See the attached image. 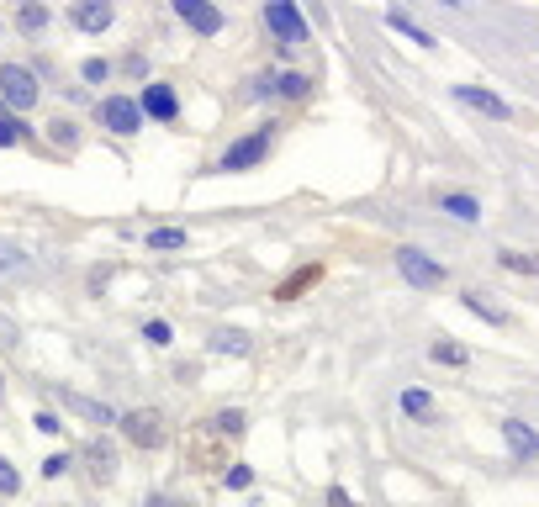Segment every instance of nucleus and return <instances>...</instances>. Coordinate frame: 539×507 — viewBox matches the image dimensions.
Wrapping results in <instances>:
<instances>
[{"mask_svg": "<svg viewBox=\"0 0 539 507\" xmlns=\"http://www.w3.org/2000/svg\"><path fill=\"white\" fill-rule=\"evenodd\" d=\"M265 22H270L275 37H281V48H302V43H307V22H302V11H296L291 0H270V6H265Z\"/></svg>", "mask_w": 539, "mask_h": 507, "instance_id": "obj_3", "label": "nucleus"}, {"mask_svg": "<svg viewBox=\"0 0 539 507\" xmlns=\"http://www.w3.org/2000/svg\"><path fill=\"white\" fill-rule=\"evenodd\" d=\"M0 492H6V497H16V492H22V476H16L6 460H0Z\"/></svg>", "mask_w": 539, "mask_h": 507, "instance_id": "obj_20", "label": "nucleus"}, {"mask_svg": "<svg viewBox=\"0 0 539 507\" xmlns=\"http://www.w3.org/2000/svg\"><path fill=\"white\" fill-rule=\"evenodd\" d=\"M503 265H508V270H534V275H539V259H524V254H503Z\"/></svg>", "mask_w": 539, "mask_h": 507, "instance_id": "obj_25", "label": "nucleus"}, {"mask_svg": "<svg viewBox=\"0 0 539 507\" xmlns=\"http://www.w3.org/2000/svg\"><path fill=\"white\" fill-rule=\"evenodd\" d=\"M16 138H22V122L0 117V148H6V143H16Z\"/></svg>", "mask_w": 539, "mask_h": 507, "instance_id": "obj_23", "label": "nucleus"}, {"mask_svg": "<svg viewBox=\"0 0 539 507\" xmlns=\"http://www.w3.org/2000/svg\"><path fill=\"white\" fill-rule=\"evenodd\" d=\"M439 206H444V212H455L460 222H476V217H481V206H476L471 196H444Z\"/></svg>", "mask_w": 539, "mask_h": 507, "instance_id": "obj_14", "label": "nucleus"}, {"mask_svg": "<svg viewBox=\"0 0 539 507\" xmlns=\"http://www.w3.org/2000/svg\"><path fill=\"white\" fill-rule=\"evenodd\" d=\"M212 349H217V354H249V338H244V333H217Z\"/></svg>", "mask_w": 539, "mask_h": 507, "instance_id": "obj_16", "label": "nucleus"}, {"mask_svg": "<svg viewBox=\"0 0 539 507\" xmlns=\"http://www.w3.org/2000/svg\"><path fill=\"white\" fill-rule=\"evenodd\" d=\"M64 407H69V412H80V418H90V423H101V428L111 423V412H106L101 402H90V397H80V391H64Z\"/></svg>", "mask_w": 539, "mask_h": 507, "instance_id": "obj_12", "label": "nucleus"}, {"mask_svg": "<svg viewBox=\"0 0 539 507\" xmlns=\"http://www.w3.org/2000/svg\"><path fill=\"white\" fill-rule=\"evenodd\" d=\"M397 270H402L407 286H418V291L444 286V265H439V259H429L423 249H397Z\"/></svg>", "mask_w": 539, "mask_h": 507, "instance_id": "obj_2", "label": "nucleus"}, {"mask_svg": "<svg viewBox=\"0 0 539 507\" xmlns=\"http://www.w3.org/2000/svg\"><path fill=\"white\" fill-rule=\"evenodd\" d=\"M180 243H185L180 228H154V233H148V249H180Z\"/></svg>", "mask_w": 539, "mask_h": 507, "instance_id": "obj_17", "label": "nucleus"}, {"mask_svg": "<svg viewBox=\"0 0 539 507\" xmlns=\"http://www.w3.org/2000/svg\"><path fill=\"white\" fill-rule=\"evenodd\" d=\"M175 11H180L201 37H217V32H222V11L212 6V0H175Z\"/></svg>", "mask_w": 539, "mask_h": 507, "instance_id": "obj_7", "label": "nucleus"}, {"mask_svg": "<svg viewBox=\"0 0 539 507\" xmlns=\"http://www.w3.org/2000/svg\"><path fill=\"white\" fill-rule=\"evenodd\" d=\"M122 434L127 439H133L138 449H159L164 444V418H159V412H127V418H122Z\"/></svg>", "mask_w": 539, "mask_h": 507, "instance_id": "obj_5", "label": "nucleus"}, {"mask_svg": "<svg viewBox=\"0 0 539 507\" xmlns=\"http://www.w3.org/2000/svg\"><path fill=\"white\" fill-rule=\"evenodd\" d=\"M22 27H27V32H43V27H48V11L37 6V0H27V6H22Z\"/></svg>", "mask_w": 539, "mask_h": 507, "instance_id": "obj_18", "label": "nucleus"}, {"mask_svg": "<svg viewBox=\"0 0 539 507\" xmlns=\"http://www.w3.org/2000/svg\"><path fill=\"white\" fill-rule=\"evenodd\" d=\"M455 96H460V101H466V106H476V111H487V117H497V122H508V117H513V111H508V101H503V96H492V90H476V85H460V90H455Z\"/></svg>", "mask_w": 539, "mask_h": 507, "instance_id": "obj_9", "label": "nucleus"}, {"mask_svg": "<svg viewBox=\"0 0 539 507\" xmlns=\"http://www.w3.org/2000/svg\"><path fill=\"white\" fill-rule=\"evenodd\" d=\"M434 360H444V365H466V349H455V344H434Z\"/></svg>", "mask_w": 539, "mask_h": 507, "instance_id": "obj_21", "label": "nucleus"}, {"mask_svg": "<svg viewBox=\"0 0 539 507\" xmlns=\"http://www.w3.org/2000/svg\"><path fill=\"white\" fill-rule=\"evenodd\" d=\"M217 428H222V434H244V412H222Z\"/></svg>", "mask_w": 539, "mask_h": 507, "instance_id": "obj_22", "label": "nucleus"}, {"mask_svg": "<svg viewBox=\"0 0 539 507\" xmlns=\"http://www.w3.org/2000/svg\"><path fill=\"white\" fill-rule=\"evenodd\" d=\"M265 154H270V127H259V133L238 138V143L228 148V154H222V169H254Z\"/></svg>", "mask_w": 539, "mask_h": 507, "instance_id": "obj_6", "label": "nucleus"}, {"mask_svg": "<svg viewBox=\"0 0 539 507\" xmlns=\"http://www.w3.org/2000/svg\"><path fill=\"white\" fill-rule=\"evenodd\" d=\"M143 111H148V117H159V122H170L175 111H180V101H175L170 85H148L143 90Z\"/></svg>", "mask_w": 539, "mask_h": 507, "instance_id": "obj_11", "label": "nucleus"}, {"mask_svg": "<svg viewBox=\"0 0 539 507\" xmlns=\"http://www.w3.org/2000/svg\"><path fill=\"white\" fill-rule=\"evenodd\" d=\"M249 481H254V476L244 471V465H238V471H228V486H238V492H244V486H249Z\"/></svg>", "mask_w": 539, "mask_h": 507, "instance_id": "obj_30", "label": "nucleus"}, {"mask_svg": "<svg viewBox=\"0 0 539 507\" xmlns=\"http://www.w3.org/2000/svg\"><path fill=\"white\" fill-rule=\"evenodd\" d=\"M503 439H508V449H513L518 460H534V455H539V434H534L529 423H518V418L503 423Z\"/></svg>", "mask_w": 539, "mask_h": 507, "instance_id": "obj_10", "label": "nucleus"}, {"mask_svg": "<svg viewBox=\"0 0 539 507\" xmlns=\"http://www.w3.org/2000/svg\"><path fill=\"white\" fill-rule=\"evenodd\" d=\"M392 27H397V32H407V37H413V43H429V32H418L413 22H407V16H392Z\"/></svg>", "mask_w": 539, "mask_h": 507, "instance_id": "obj_24", "label": "nucleus"}, {"mask_svg": "<svg viewBox=\"0 0 539 507\" xmlns=\"http://www.w3.org/2000/svg\"><path fill=\"white\" fill-rule=\"evenodd\" d=\"M74 27L80 32H106L111 27V0H74Z\"/></svg>", "mask_w": 539, "mask_h": 507, "instance_id": "obj_8", "label": "nucleus"}, {"mask_svg": "<svg viewBox=\"0 0 539 507\" xmlns=\"http://www.w3.org/2000/svg\"><path fill=\"white\" fill-rule=\"evenodd\" d=\"M101 122L111 127V133H138V127H143V106L138 101H127V96H106L101 101Z\"/></svg>", "mask_w": 539, "mask_h": 507, "instance_id": "obj_4", "label": "nucleus"}, {"mask_svg": "<svg viewBox=\"0 0 539 507\" xmlns=\"http://www.w3.org/2000/svg\"><path fill=\"white\" fill-rule=\"evenodd\" d=\"M0 101L11 111H32L37 106V74L22 64H0Z\"/></svg>", "mask_w": 539, "mask_h": 507, "instance_id": "obj_1", "label": "nucleus"}, {"mask_svg": "<svg viewBox=\"0 0 539 507\" xmlns=\"http://www.w3.org/2000/svg\"><path fill=\"white\" fill-rule=\"evenodd\" d=\"M106 74H111V69H106L101 59H90V64H85V80H96V85H101V80H106Z\"/></svg>", "mask_w": 539, "mask_h": 507, "instance_id": "obj_28", "label": "nucleus"}, {"mask_svg": "<svg viewBox=\"0 0 539 507\" xmlns=\"http://www.w3.org/2000/svg\"><path fill=\"white\" fill-rule=\"evenodd\" d=\"M69 471V455H53V460H43V476H64Z\"/></svg>", "mask_w": 539, "mask_h": 507, "instance_id": "obj_27", "label": "nucleus"}, {"mask_svg": "<svg viewBox=\"0 0 539 507\" xmlns=\"http://www.w3.org/2000/svg\"><path fill=\"white\" fill-rule=\"evenodd\" d=\"M328 507H360V502H349L344 486H333V492H328Z\"/></svg>", "mask_w": 539, "mask_h": 507, "instance_id": "obj_29", "label": "nucleus"}, {"mask_svg": "<svg viewBox=\"0 0 539 507\" xmlns=\"http://www.w3.org/2000/svg\"><path fill=\"white\" fill-rule=\"evenodd\" d=\"M90 476H96V481H111V476H117V455H111L106 444L90 449Z\"/></svg>", "mask_w": 539, "mask_h": 507, "instance_id": "obj_13", "label": "nucleus"}, {"mask_svg": "<svg viewBox=\"0 0 539 507\" xmlns=\"http://www.w3.org/2000/svg\"><path fill=\"white\" fill-rule=\"evenodd\" d=\"M402 412H407V418H429V412H434L429 391H402Z\"/></svg>", "mask_w": 539, "mask_h": 507, "instance_id": "obj_15", "label": "nucleus"}, {"mask_svg": "<svg viewBox=\"0 0 539 507\" xmlns=\"http://www.w3.org/2000/svg\"><path fill=\"white\" fill-rule=\"evenodd\" d=\"M307 90H312V80H307V74H286V80H281V96H291V101H302Z\"/></svg>", "mask_w": 539, "mask_h": 507, "instance_id": "obj_19", "label": "nucleus"}, {"mask_svg": "<svg viewBox=\"0 0 539 507\" xmlns=\"http://www.w3.org/2000/svg\"><path fill=\"white\" fill-rule=\"evenodd\" d=\"M143 338H148V344H170V328H164V323H148Z\"/></svg>", "mask_w": 539, "mask_h": 507, "instance_id": "obj_26", "label": "nucleus"}]
</instances>
